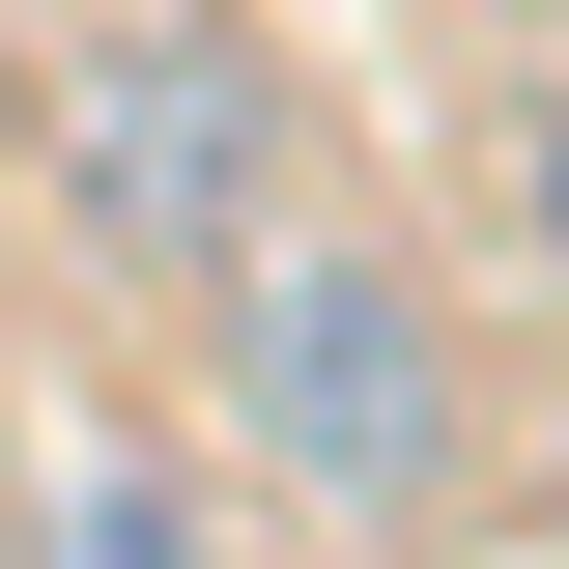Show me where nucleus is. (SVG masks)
Listing matches in <instances>:
<instances>
[{
    "label": "nucleus",
    "instance_id": "f257e3e1",
    "mask_svg": "<svg viewBox=\"0 0 569 569\" xmlns=\"http://www.w3.org/2000/svg\"><path fill=\"white\" fill-rule=\"evenodd\" d=\"M228 456L284 512H427L456 485V342L399 257H228Z\"/></svg>",
    "mask_w": 569,
    "mask_h": 569
},
{
    "label": "nucleus",
    "instance_id": "f03ea898",
    "mask_svg": "<svg viewBox=\"0 0 569 569\" xmlns=\"http://www.w3.org/2000/svg\"><path fill=\"white\" fill-rule=\"evenodd\" d=\"M58 171H86V257L114 284H228L284 228V58L257 29H114L86 114H58Z\"/></svg>",
    "mask_w": 569,
    "mask_h": 569
},
{
    "label": "nucleus",
    "instance_id": "7ed1b4c3",
    "mask_svg": "<svg viewBox=\"0 0 569 569\" xmlns=\"http://www.w3.org/2000/svg\"><path fill=\"white\" fill-rule=\"evenodd\" d=\"M29 569H228V485L200 456H86V485L29 512Z\"/></svg>",
    "mask_w": 569,
    "mask_h": 569
},
{
    "label": "nucleus",
    "instance_id": "20e7f679",
    "mask_svg": "<svg viewBox=\"0 0 569 569\" xmlns=\"http://www.w3.org/2000/svg\"><path fill=\"white\" fill-rule=\"evenodd\" d=\"M541 257H569V114H541Z\"/></svg>",
    "mask_w": 569,
    "mask_h": 569
}]
</instances>
